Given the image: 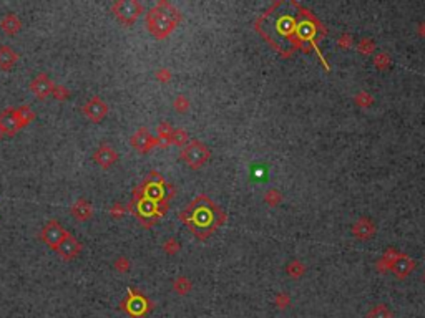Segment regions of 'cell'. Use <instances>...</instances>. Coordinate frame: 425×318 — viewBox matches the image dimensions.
Returning <instances> with one entry per match:
<instances>
[{
  "instance_id": "cell-23",
  "label": "cell",
  "mask_w": 425,
  "mask_h": 318,
  "mask_svg": "<svg viewBox=\"0 0 425 318\" xmlns=\"http://www.w3.org/2000/svg\"><path fill=\"white\" fill-rule=\"evenodd\" d=\"M188 143H189V136L186 133V129L175 128V131H173V136H171V145L184 148V146L188 145Z\"/></svg>"
},
{
  "instance_id": "cell-6",
  "label": "cell",
  "mask_w": 425,
  "mask_h": 318,
  "mask_svg": "<svg viewBox=\"0 0 425 318\" xmlns=\"http://www.w3.org/2000/svg\"><path fill=\"white\" fill-rule=\"evenodd\" d=\"M68 231L65 229V227L60 224V220L57 219H50V220H47L44 227H42V231L38 234V237H40V241L44 242L45 245H49V247L55 252L58 247H60V244H62L65 239H67L68 236Z\"/></svg>"
},
{
  "instance_id": "cell-40",
  "label": "cell",
  "mask_w": 425,
  "mask_h": 318,
  "mask_svg": "<svg viewBox=\"0 0 425 318\" xmlns=\"http://www.w3.org/2000/svg\"><path fill=\"white\" fill-rule=\"evenodd\" d=\"M4 136H5V133H4V129H2V128H0V140H2V138H4Z\"/></svg>"
},
{
  "instance_id": "cell-1",
  "label": "cell",
  "mask_w": 425,
  "mask_h": 318,
  "mask_svg": "<svg viewBox=\"0 0 425 318\" xmlns=\"http://www.w3.org/2000/svg\"><path fill=\"white\" fill-rule=\"evenodd\" d=\"M178 219L196 239L206 241L226 222V212L209 196L200 194L178 214Z\"/></svg>"
},
{
  "instance_id": "cell-41",
  "label": "cell",
  "mask_w": 425,
  "mask_h": 318,
  "mask_svg": "<svg viewBox=\"0 0 425 318\" xmlns=\"http://www.w3.org/2000/svg\"><path fill=\"white\" fill-rule=\"evenodd\" d=\"M422 280H423V284H425V272H423V275H422Z\"/></svg>"
},
{
  "instance_id": "cell-25",
  "label": "cell",
  "mask_w": 425,
  "mask_h": 318,
  "mask_svg": "<svg viewBox=\"0 0 425 318\" xmlns=\"http://www.w3.org/2000/svg\"><path fill=\"white\" fill-rule=\"evenodd\" d=\"M375 50V41L372 38H362L361 41H359V45H357V52L361 53V55L364 57H369V55H372Z\"/></svg>"
},
{
  "instance_id": "cell-24",
  "label": "cell",
  "mask_w": 425,
  "mask_h": 318,
  "mask_svg": "<svg viewBox=\"0 0 425 318\" xmlns=\"http://www.w3.org/2000/svg\"><path fill=\"white\" fill-rule=\"evenodd\" d=\"M173 108H175L176 113H186L191 108V100L186 97V95H178V97L173 100Z\"/></svg>"
},
{
  "instance_id": "cell-35",
  "label": "cell",
  "mask_w": 425,
  "mask_h": 318,
  "mask_svg": "<svg viewBox=\"0 0 425 318\" xmlns=\"http://www.w3.org/2000/svg\"><path fill=\"white\" fill-rule=\"evenodd\" d=\"M274 305H276L279 310H286L291 305V297L287 295L286 292H279L278 295L274 297Z\"/></svg>"
},
{
  "instance_id": "cell-13",
  "label": "cell",
  "mask_w": 425,
  "mask_h": 318,
  "mask_svg": "<svg viewBox=\"0 0 425 318\" xmlns=\"http://www.w3.org/2000/svg\"><path fill=\"white\" fill-rule=\"evenodd\" d=\"M93 206H92V202L87 201V199H83V197H80V199H76L73 202V206L70 207V214H71V217L76 219V220H80V222H87L93 217Z\"/></svg>"
},
{
  "instance_id": "cell-20",
  "label": "cell",
  "mask_w": 425,
  "mask_h": 318,
  "mask_svg": "<svg viewBox=\"0 0 425 318\" xmlns=\"http://www.w3.org/2000/svg\"><path fill=\"white\" fill-rule=\"evenodd\" d=\"M14 111H15V116H17V119H19L22 128H25L27 124H30L35 119V111L30 110L28 105L17 106V108H14Z\"/></svg>"
},
{
  "instance_id": "cell-30",
  "label": "cell",
  "mask_w": 425,
  "mask_h": 318,
  "mask_svg": "<svg viewBox=\"0 0 425 318\" xmlns=\"http://www.w3.org/2000/svg\"><path fill=\"white\" fill-rule=\"evenodd\" d=\"M399 257H400V252H399L397 249L389 247V249H385V250H384V254H382L380 260H384V262L387 263V265L392 268V265H394V263H396V260L399 259Z\"/></svg>"
},
{
  "instance_id": "cell-33",
  "label": "cell",
  "mask_w": 425,
  "mask_h": 318,
  "mask_svg": "<svg viewBox=\"0 0 425 318\" xmlns=\"http://www.w3.org/2000/svg\"><path fill=\"white\" fill-rule=\"evenodd\" d=\"M278 27H279V32L281 33H291L292 30H294V20L291 19V17H281L279 22H278Z\"/></svg>"
},
{
  "instance_id": "cell-9",
  "label": "cell",
  "mask_w": 425,
  "mask_h": 318,
  "mask_svg": "<svg viewBox=\"0 0 425 318\" xmlns=\"http://www.w3.org/2000/svg\"><path fill=\"white\" fill-rule=\"evenodd\" d=\"M53 86H55V83H53L52 78L47 75V73H38L33 76V80L30 81V92L35 95V98L38 100H47L49 97H52V92H53Z\"/></svg>"
},
{
  "instance_id": "cell-22",
  "label": "cell",
  "mask_w": 425,
  "mask_h": 318,
  "mask_svg": "<svg viewBox=\"0 0 425 318\" xmlns=\"http://www.w3.org/2000/svg\"><path fill=\"white\" fill-rule=\"evenodd\" d=\"M367 318H394V313L387 305L379 303V305H375L374 308H370L367 311Z\"/></svg>"
},
{
  "instance_id": "cell-36",
  "label": "cell",
  "mask_w": 425,
  "mask_h": 318,
  "mask_svg": "<svg viewBox=\"0 0 425 318\" xmlns=\"http://www.w3.org/2000/svg\"><path fill=\"white\" fill-rule=\"evenodd\" d=\"M314 32H316V28L311 25V23H307V22H304V23H301V25L297 27V33H299V37H301V38L309 40L314 35Z\"/></svg>"
},
{
  "instance_id": "cell-19",
  "label": "cell",
  "mask_w": 425,
  "mask_h": 318,
  "mask_svg": "<svg viewBox=\"0 0 425 318\" xmlns=\"http://www.w3.org/2000/svg\"><path fill=\"white\" fill-rule=\"evenodd\" d=\"M171 289L175 293H178V295L184 297L191 292V289H193V282H191L188 277H184V275H179V277H176L175 280H173Z\"/></svg>"
},
{
  "instance_id": "cell-26",
  "label": "cell",
  "mask_w": 425,
  "mask_h": 318,
  "mask_svg": "<svg viewBox=\"0 0 425 318\" xmlns=\"http://www.w3.org/2000/svg\"><path fill=\"white\" fill-rule=\"evenodd\" d=\"M113 268L120 274H127L131 268V260L127 255H118L115 260H113Z\"/></svg>"
},
{
  "instance_id": "cell-21",
  "label": "cell",
  "mask_w": 425,
  "mask_h": 318,
  "mask_svg": "<svg viewBox=\"0 0 425 318\" xmlns=\"http://www.w3.org/2000/svg\"><path fill=\"white\" fill-rule=\"evenodd\" d=\"M286 274L292 279H301L306 274V265L301 260H291L286 267Z\"/></svg>"
},
{
  "instance_id": "cell-15",
  "label": "cell",
  "mask_w": 425,
  "mask_h": 318,
  "mask_svg": "<svg viewBox=\"0 0 425 318\" xmlns=\"http://www.w3.org/2000/svg\"><path fill=\"white\" fill-rule=\"evenodd\" d=\"M375 234V224L367 217H361L352 225V236L361 241H369Z\"/></svg>"
},
{
  "instance_id": "cell-12",
  "label": "cell",
  "mask_w": 425,
  "mask_h": 318,
  "mask_svg": "<svg viewBox=\"0 0 425 318\" xmlns=\"http://www.w3.org/2000/svg\"><path fill=\"white\" fill-rule=\"evenodd\" d=\"M0 128H2L4 133L9 136H14L22 129L19 119L15 116L14 108H5L4 111H0Z\"/></svg>"
},
{
  "instance_id": "cell-32",
  "label": "cell",
  "mask_w": 425,
  "mask_h": 318,
  "mask_svg": "<svg viewBox=\"0 0 425 318\" xmlns=\"http://www.w3.org/2000/svg\"><path fill=\"white\" fill-rule=\"evenodd\" d=\"M154 80L160 83H170L173 80V71L166 67H160L157 71H154Z\"/></svg>"
},
{
  "instance_id": "cell-8",
  "label": "cell",
  "mask_w": 425,
  "mask_h": 318,
  "mask_svg": "<svg viewBox=\"0 0 425 318\" xmlns=\"http://www.w3.org/2000/svg\"><path fill=\"white\" fill-rule=\"evenodd\" d=\"M108 103L103 100V98H100V97H92L85 105L82 106V113L85 115L90 121L92 123H100V121H103V119L106 118V115H108Z\"/></svg>"
},
{
  "instance_id": "cell-17",
  "label": "cell",
  "mask_w": 425,
  "mask_h": 318,
  "mask_svg": "<svg viewBox=\"0 0 425 318\" xmlns=\"http://www.w3.org/2000/svg\"><path fill=\"white\" fill-rule=\"evenodd\" d=\"M0 28H2V32L5 35H17L20 32L22 28V20L17 17L14 12H10V14H5L2 17V20H0Z\"/></svg>"
},
{
  "instance_id": "cell-38",
  "label": "cell",
  "mask_w": 425,
  "mask_h": 318,
  "mask_svg": "<svg viewBox=\"0 0 425 318\" xmlns=\"http://www.w3.org/2000/svg\"><path fill=\"white\" fill-rule=\"evenodd\" d=\"M337 45L340 47V49H349V47L352 45V35L351 33H342L337 40Z\"/></svg>"
},
{
  "instance_id": "cell-5",
  "label": "cell",
  "mask_w": 425,
  "mask_h": 318,
  "mask_svg": "<svg viewBox=\"0 0 425 318\" xmlns=\"http://www.w3.org/2000/svg\"><path fill=\"white\" fill-rule=\"evenodd\" d=\"M122 310L127 311L131 318H143L153 310V303L141 292L131 289L122 302Z\"/></svg>"
},
{
  "instance_id": "cell-14",
  "label": "cell",
  "mask_w": 425,
  "mask_h": 318,
  "mask_svg": "<svg viewBox=\"0 0 425 318\" xmlns=\"http://www.w3.org/2000/svg\"><path fill=\"white\" fill-rule=\"evenodd\" d=\"M414 268H415V260H412L409 255L400 254V257L396 260V263L392 265L391 272L396 275L397 279L404 280V279L409 277L412 272H414Z\"/></svg>"
},
{
  "instance_id": "cell-31",
  "label": "cell",
  "mask_w": 425,
  "mask_h": 318,
  "mask_svg": "<svg viewBox=\"0 0 425 318\" xmlns=\"http://www.w3.org/2000/svg\"><path fill=\"white\" fill-rule=\"evenodd\" d=\"M374 65L379 70H387L389 67H391V57H389L385 52L375 53V55H374Z\"/></svg>"
},
{
  "instance_id": "cell-10",
  "label": "cell",
  "mask_w": 425,
  "mask_h": 318,
  "mask_svg": "<svg viewBox=\"0 0 425 318\" xmlns=\"http://www.w3.org/2000/svg\"><path fill=\"white\" fill-rule=\"evenodd\" d=\"M82 242L76 239L75 236H71V234H68L67 239L60 244V247L55 250L57 252V255L60 257L62 260L65 262H71V260H75V259H79L80 254H82Z\"/></svg>"
},
{
  "instance_id": "cell-27",
  "label": "cell",
  "mask_w": 425,
  "mask_h": 318,
  "mask_svg": "<svg viewBox=\"0 0 425 318\" xmlns=\"http://www.w3.org/2000/svg\"><path fill=\"white\" fill-rule=\"evenodd\" d=\"M281 201H283V194H281L278 189H267L264 193V202L267 206L276 207L278 204H281Z\"/></svg>"
},
{
  "instance_id": "cell-4",
  "label": "cell",
  "mask_w": 425,
  "mask_h": 318,
  "mask_svg": "<svg viewBox=\"0 0 425 318\" xmlns=\"http://www.w3.org/2000/svg\"><path fill=\"white\" fill-rule=\"evenodd\" d=\"M110 12L115 15V19L125 27H131L136 19L145 12L143 4L138 0H118L111 5Z\"/></svg>"
},
{
  "instance_id": "cell-18",
  "label": "cell",
  "mask_w": 425,
  "mask_h": 318,
  "mask_svg": "<svg viewBox=\"0 0 425 318\" xmlns=\"http://www.w3.org/2000/svg\"><path fill=\"white\" fill-rule=\"evenodd\" d=\"M175 128L171 126V123L168 121H161L157 128V138L160 140V148H166L168 145H171V136Z\"/></svg>"
},
{
  "instance_id": "cell-34",
  "label": "cell",
  "mask_w": 425,
  "mask_h": 318,
  "mask_svg": "<svg viewBox=\"0 0 425 318\" xmlns=\"http://www.w3.org/2000/svg\"><path fill=\"white\" fill-rule=\"evenodd\" d=\"M52 97L55 98L57 101H65L70 98V89L63 85H55L53 86V92H52Z\"/></svg>"
},
{
  "instance_id": "cell-29",
  "label": "cell",
  "mask_w": 425,
  "mask_h": 318,
  "mask_svg": "<svg viewBox=\"0 0 425 318\" xmlns=\"http://www.w3.org/2000/svg\"><path fill=\"white\" fill-rule=\"evenodd\" d=\"M354 101H356V105L357 106H361V108H369V106H372L374 105V97L370 93L367 92H359L356 97H354Z\"/></svg>"
},
{
  "instance_id": "cell-2",
  "label": "cell",
  "mask_w": 425,
  "mask_h": 318,
  "mask_svg": "<svg viewBox=\"0 0 425 318\" xmlns=\"http://www.w3.org/2000/svg\"><path fill=\"white\" fill-rule=\"evenodd\" d=\"M183 14L171 2L160 0V2L146 12V27L148 32L157 40H165L175 32L181 23Z\"/></svg>"
},
{
  "instance_id": "cell-7",
  "label": "cell",
  "mask_w": 425,
  "mask_h": 318,
  "mask_svg": "<svg viewBox=\"0 0 425 318\" xmlns=\"http://www.w3.org/2000/svg\"><path fill=\"white\" fill-rule=\"evenodd\" d=\"M130 145L140 154H146L151 151L153 148L160 146V140L157 136H153V133L146 128V126H140V128L131 134Z\"/></svg>"
},
{
  "instance_id": "cell-28",
  "label": "cell",
  "mask_w": 425,
  "mask_h": 318,
  "mask_svg": "<svg viewBox=\"0 0 425 318\" xmlns=\"http://www.w3.org/2000/svg\"><path fill=\"white\" fill-rule=\"evenodd\" d=\"M161 247H163V250L168 255H176L178 252L181 250V244L176 241V237H170V239H166V241L163 242Z\"/></svg>"
},
{
  "instance_id": "cell-16",
  "label": "cell",
  "mask_w": 425,
  "mask_h": 318,
  "mask_svg": "<svg viewBox=\"0 0 425 318\" xmlns=\"http://www.w3.org/2000/svg\"><path fill=\"white\" fill-rule=\"evenodd\" d=\"M19 62V53L10 45H0V70L9 71Z\"/></svg>"
},
{
  "instance_id": "cell-3",
  "label": "cell",
  "mask_w": 425,
  "mask_h": 318,
  "mask_svg": "<svg viewBox=\"0 0 425 318\" xmlns=\"http://www.w3.org/2000/svg\"><path fill=\"white\" fill-rule=\"evenodd\" d=\"M179 158H181V161L189 167V169L198 171L211 159V149H209L206 143H203L200 140H193L184 148H181Z\"/></svg>"
},
{
  "instance_id": "cell-37",
  "label": "cell",
  "mask_w": 425,
  "mask_h": 318,
  "mask_svg": "<svg viewBox=\"0 0 425 318\" xmlns=\"http://www.w3.org/2000/svg\"><path fill=\"white\" fill-rule=\"evenodd\" d=\"M108 212H110L111 217L120 219V217H123V215L128 212V206H123V204L115 202V204H113V206L108 209Z\"/></svg>"
},
{
  "instance_id": "cell-39",
  "label": "cell",
  "mask_w": 425,
  "mask_h": 318,
  "mask_svg": "<svg viewBox=\"0 0 425 318\" xmlns=\"http://www.w3.org/2000/svg\"><path fill=\"white\" fill-rule=\"evenodd\" d=\"M418 35H420V37H425V22H422L420 25H418Z\"/></svg>"
},
{
  "instance_id": "cell-11",
  "label": "cell",
  "mask_w": 425,
  "mask_h": 318,
  "mask_svg": "<svg viewBox=\"0 0 425 318\" xmlns=\"http://www.w3.org/2000/svg\"><path fill=\"white\" fill-rule=\"evenodd\" d=\"M120 159V154L118 151L113 146L110 145H106V143H103V145H100L97 148V151L93 153V161H95V164H98L101 169H110L111 166H115L117 164V161Z\"/></svg>"
}]
</instances>
